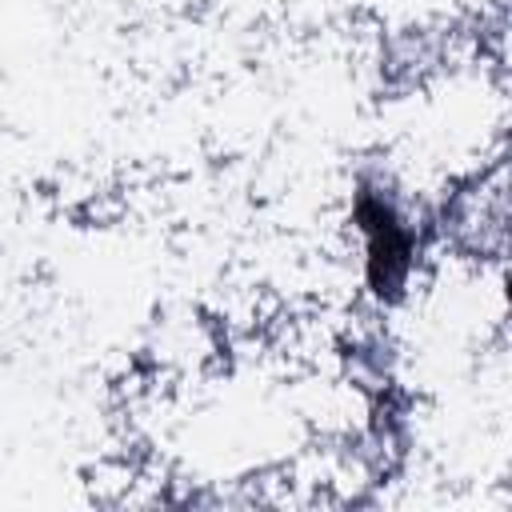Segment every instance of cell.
<instances>
[{"label":"cell","mask_w":512,"mask_h":512,"mask_svg":"<svg viewBox=\"0 0 512 512\" xmlns=\"http://www.w3.org/2000/svg\"><path fill=\"white\" fill-rule=\"evenodd\" d=\"M352 232L360 240V280L376 308L412 296L428 240L432 208L388 164L364 168L352 184Z\"/></svg>","instance_id":"6da1fadb"}]
</instances>
